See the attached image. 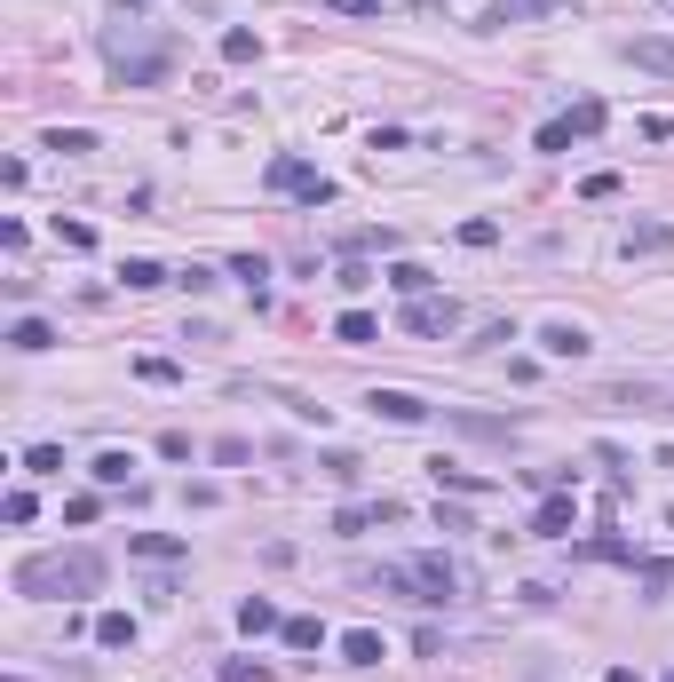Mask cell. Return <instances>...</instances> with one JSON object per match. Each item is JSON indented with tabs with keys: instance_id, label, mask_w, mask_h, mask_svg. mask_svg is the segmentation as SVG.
<instances>
[{
	"instance_id": "4fadbf2b",
	"label": "cell",
	"mask_w": 674,
	"mask_h": 682,
	"mask_svg": "<svg viewBox=\"0 0 674 682\" xmlns=\"http://www.w3.org/2000/svg\"><path fill=\"white\" fill-rule=\"evenodd\" d=\"M8 349H24V357L56 349V334H48V318H16V326H8Z\"/></svg>"
},
{
	"instance_id": "9c48e42d",
	"label": "cell",
	"mask_w": 674,
	"mask_h": 682,
	"mask_svg": "<svg viewBox=\"0 0 674 682\" xmlns=\"http://www.w3.org/2000/svg\"><path fill=\"white\" fill-rule=\"evenodd\" d=\"M540 349H548V357H587L595 341H587V326H571V318H548V326H540Z\"/></svg>"
},
{
	"instance_id": "2e32d148",
	"label": "cell",
	"mask_w": 674,
	"mask_h": 682,
	"mask_svg": "<svg viewBox=\"0 0 674 682\" xmlns=\"http://www.w3.org/2000/svg\"><path fill=\"white\" fill-rule=\"evenodd\" d=\"M429 476H437V492H492V476H476V468H452V460H429Z\"/></svg>"
},
{
	"instance_id": "8d00e7d4",
	"label": "cell",
	"mask_w": 674,
	"mask_h": 682,
	"mask_svg": "<svg viewBox=\"0 0 674 682\" xmlns=\"http://www.w3.org/2000/svg\"><path fill=\"white\" fill-rule=\"evenodd\" d=\"M334 16H381V0H326Z\"/></svg>"
},
{
	"instance_id": "d590c367",
	"label": "cell",
	"mask_w": 674,
	"mask_h": 682,
	"mask_svg": "<svg viewBox=\"0 0 674 682\" xmlns=\"http://www.w3.org/2000/svg\"><path fill=\"white\" fill-rule=\"evenodd\" d=\"M56 238H64L72 254H88V246H96V230H88V223H56Z\"/></svg>"
},
{
	"instance_id": "d6986e66",
	"label": "cell",
	"mask_w": 674,
	"mask_h": 682,
	"mask_svg": "<svg viewBox=\"0 0 674 682\" xmlns=\"http://www.w3.org/2000/svg\"><path fill=\"white\" fill-rule=\"evenodd\" d=\"M254 56H262V32L230 24V32H223V64H254Z\"/></svg>"
},
{
	"instance_id": "44dd1931",
	"label": "cell",
	"mask_w": 674,
	"mask_h": 682,
	"mask_svg": "<svg viewBox=\"0 0 674 682\" xmlns=\"http://www.w3.org/2000/svg\"><path fill=\"white\" fill-rule=\"evenodd\" d=\"M135 381H151V389H175V381H183V365H175V357H135Z\"/></svg>"
},
{
	"instance_id": "60d3db41",
	"label": "cell",
	"mask_w": 674,
	"mask_h": 682,
	"mask_svg": "<svg viewBox=\"0 0 674 682\" xmlns=\"http://www.w3.org/2000/svg\"><path fill=\"white\" fill-rule=\"evenodd\" d=\"M667 682H674V675H667Z\"/></svg>"
},
{
	"instance_id": "5b68a950",
	"label": "cell",
	"mask_w": 674,
	"mask_h": 682,
	"mask_svg": "<svg viewBox=\"0 0 674 682\" xmlns=\"http://www.w3.org/2000/svg\"><path fill=\"white\" fill-rule=\"evenodd\" d=\"M397 326H405V334H452V326H460V310H452V302H437V294H413Z\"/></svg>"
},
{
	"instance_id": "6da1fadb",
	"label": "cell",
	"mask_w": 674,
	"mask_h": 682,
	"mask_svg": "<svg viewBox=\"0 0 674 682\" xmlns=\"http://www.w3.org/2000/svg\"><path fill=\"white\" fill-rule=\"evenodd\" d=\"M104 556L96 548H64V556H24V564L8 571V587L16 595H32V603H80V595H104Z\"/></svg>"
},
{
	"instance_id": "ffe728a7",
	"label": "cell",
	"mask_w": 674,
	"mask_h": 682,
	"mask_svg": "<svg viewBox=\"0 0 674 682\" xmlns=\"http://www.w3.org/2000/svg\"><path fill=\"white\" fill-rule=\"evenodd\" d=\"M96 643H104V651H127V643H135V619H127V611H104V619H96Z\"/></svg>"
},
{
	"instance_id": "8992f818",
	"label": "cell",
	"mask_w": 674,
	"mask_h": 682,
	"mask_svg": "<svg viewBox=\"0 0 674 682\" xmlns=\"http://www.w3.org/2000/svg\"><path fill=\"white\" fill-rule=\"evenodd\" d=\"M365 405H373V413H381V421H397V429H421V421H429V405H421V397H413V389H373V397H365Z\"/></svg>"
},
{
	"instance_id": "e0dca14e",
	"label": "cell",
	"mask_w": 674,
	"mask_h": 682,
	"mask_svg": "<svg viewBox=\"0 0 674 682\" xmlns=\"http://www.w3.org/2000/svg\"><path fill=\"white\" fill-rule=\"evenodd\" d=\"M334 334L349 341V349H357V341H381V318H373V310H341V318H334Z\"/></svg>"
},
{
	"instance_id": "f1b7e54d",
	"label": "cell",
	"mask_w": 674,
	"mask_h": 682,
	"mask_svg": "<svg viewBox=\"0 0 674 682\" xmlns=\"http://www.w3.org/2000/svg\"><path fill=\"white\" fill-rule=\"evenodd\" d=\"M460 246H500V223H484V215H468V223H460Z\"/></svg>"
},
{
	"instance_id": "4dcf8cb0",
	"label": "cell",
	"mask_w": 674,
	"mask_h": 682,
	"mask_svg": "<svg viewBox=\"0 0 674 682\" xmlns=\"http://www.w3.org/2000/svg\"><path fill=\"white\" fill-rule=\"evenodd\" d=\"M587 556H603V564H635V548H627V540H611V532H603V540H587Z\"/></svg>"
},
{
	"instance_id": "83f0119b",
	"label": "cell",
	"mask_w": 674,
	"mask_h": 682,
	"mask_svg": "<svg viewBox=\"0 0 674 682\" xmlns=\"http://www.w3.org/2000/svg\"><path fill=\"white\" fill-rule=\"evenodd\" d=\"M595 127H603V104H595V96H579V104H571V135H595Z\"/></svg>"
},
{
	"instance_id": "7c38bea8",
	"label": "cell",
	"mask_w": 674,
	"mask_h": 682,
	"mask_svg": "<svg viewBox=\"0 0 674 682\" xmlns=\"http://www.w3.org/2000/svg\"><path fill=\"white\" fill-rule=\"evenodd\" d=\"M238 627H246V635H278L286 619H278V603H270V595H246V603H238Z\"/></svg>"
},
{
	"instance_id": "d6a6232c",
	"label": "cell",
	"mask_w": 674,
	"mask_h": 682,
	"mask_svg": "<svg viewBox=\"0 0 674 682\" xmlns=\"http://www.w3.org/2000/svg\"><path fill=\"white\" fill-rule=\"evenodd\" d=\"M223 682H270V667L262 659H223Z\"/></svg>"
},
{
	"instance_id": "ab89813d",
	"label": "cell",
	"mask_w": 674,
	"mask_h": 682,
	"mask_svg": "<svg viewBox=\"0 0 674 682\" xmlns=\"http://www.w3.org/2000/svg\"><path fill=\"white\" fill-rule=\"evenodd\" d=\"M667 524H674V508H667Z\"/></svg>"
},
{
	"instance_id": "74e56055",
	"label": "cell",
	"mask_w": 674,
	"mask_h": 682,
	"mask_svg": "<svg viewBox=\"0 0 674 682\" xmlns=\"http://www.w3.org/2000/svg\"><path fill=\"white\" fill-rule=\"evenodd\" d=\"M603 682H643V675H635V667H611V675H603Z\"/></svg>"
},
{
	"instance_id": "ba28073f",
	"label": "cell",
	"mask_w": 674,
	"mask_h": 682,
	"mask_svg": "<svg viewBox=\"0 0 674 682\" xmlns=\"http://www.w3.org/2000/svg\"><path fill=\"white\" fill-rule=\"evenodd\" d=\"M127 556H143V564H183L191 540H175V532H127Z\"/></svg>"
},
{
	"instance_id": "52a82bcc",
	"label": "cell",
	"mask_w": 674,
	"mask_h": 682,
	"mask_svg": "<svg viewBox=\"0 0 674 682\" xmlns=\"http://www.w3.org/2000/svg\"><path fill=\"white\" fill-rule=\"evenodd\" d=\"M413 571H421V587H429V603H452L468 579H460V564L452 556H413Z\"/></svg>"
},
{
	"instance_id": "f35d334b",
	"label": "cell",
	"mask_w": 674,
	"mask_h": 682,
	"mask_svg": "<svg viewBox=\"0 0 674 682\" xmlns=\"http://www.w3.org/2000/svg\"><path fill=\"white\" fill-rule=\"evenodd\" d=\"M659 8H674V0H659Z\"/></svg>"
},
{
	"instance_id": "1f68e13d",
	"label": "cell",
	"mask_w": 674,
	"mask_h": 682,
	"mask_svg": "<svg viewBox=\"0 0 674 682\" xmlns=\"http://www.w3.org/2000/svg\"><path fill=\"white\" fill-rule=\"evenodd\" d=\"M215 460H223V468H246V460H254V445H246V437H215Z\"/></svg>"
},
{
	"instance_id": "7a4b0ae2",
	"label": "cell",
	"mask_w": 674,
	"mask_h": 682,
	"mask_svg": "<svg viewBox=\"0 0 674 682\" xmlns=\"http://www.w3.org/2000/svg\"><path fill=\"white\" fill-rule=\"evenodd\" d=\"M262 183H270V191H294V199H310V207H326V199H334V183H326V175H318V167H302V159H294V151H278V159H270V175H262Z\"/></svg>"
},
{
	"instance_id": "d4e9b609",
	"label": "cell",
	"mask_w": 674,
	"mask_h": 682,
	"mask_svg": "<svg viewBox=\"0 0 674 682\" xmlns=\"http://www.w3.org/2000/svg\"><path fill=\"white\" fill-rule=\"evenodd\" d=\"M127 468H135V453H96V484H127Z\"/></svg>"
},
{
	"instance_id": "cb8c5ba5",
	"label": "cell",
	"mask_w": 674,
	"mask_h": 682,
	"mask_svg": "<svg viewBox=\"0 0 674 682\" xmlns=\"http://www.w3.org/2000/svg\"><path fill=\"white\" fill-rule=\"evenodd\" d=\"M452 429H468V437H508V429H516V421H484V413H445Z\"/></svg>"
},
{
	"instance_id": "603a6c76",
	"label": "cell",
	"mask_w": 674,
	"mask_h": 682,
	"mask_svg": "<svg viewBox=\"0 0 674 682\" xmlns=\"http://www.w3.org/2000/svg\"><path fill=\"white\" fill-rule=\"evenodd\" d=\"M389 286L413 302V294H429V270H421V262H397V270H389Z\"/></svg>"
},
{
	"instance_id": "4316f807",
	"label": "cell",
	"mask_w": 674,
	"mask_h": 682,
	"mask_svg": "<svg viewBox=\"0 0 674 682\" xmlns=\"http://www.w3.org/2000/svg\"><path fill=\"white\" fill-rule=\"evenodd\" d=\"M230 278H246V286H254V302H262V278H270V262H262V254H238V262H230Z\"/></svg>"
},
{
	"instance_id": "ac0fdd59",
	"label": "cell",
	"mask_w": 674,
	"mask_h": 682,
	"mask_svg": "<svg viewBox=\"0 0 674 682\" xmlns=\"http://www.w3.org/2000/svg\"><path fill=\"white\" fill-rule=\"evenodd\" d=\"M286 651H326V619H286Z\"/></svg>"
},
{
	"instance_id": "f546056e",
	"label": "cell",
	"mask_w": 674,
	"mask_h": 682,
	"mask_svg": "<svg viewBox=\"0 0 674 682\" xmlns=\"http://www.w3.org/2000/svg\"><path fill=\"white\" fill-rule=\"evenodd\" d=\"M0 516H8V524H32V516H40V508H32V492H24V484H16V492H8V500H0Z\"/></svg>"
},
{
	"instance_id": "3957f363",
	"label": "cell",
	"mask_w": 674,
	"mask_h": 682,
	"mask_svg": "<svg viewBox=\"0 0 674 682\" xmlns=\"http://www.w3.org/2000/svg\"><path fill=\"white\" fill-rule=\"evenodd\" d=\"M563 8H579V0H492V8L476 16V32H508V24H532V16H563Z\"/></svg>"
},
{
	"instance_id": "e575fe53",
	"label": "cell",
	"mask_w": 674,
	"mask_h": 682,
	"mask_svg": "<svg viewBox=\"0 0 674 682\" xmlns=\"http://www.w3.org/2000/svg\"><path fill=\"white\" fill-rule=\"evenodd\" d=\"M540 151H571V119H548L540 127Z\"/></svg>"
},
{
	"instance_id": "9a60e30c",
	"label": "cell",
	"mask_w": 674,
	"mask_h": 682,
	"mask_svg": "<svg viewBox=\"0 0 674 682\" xmlns=\"http://www.w3.org/2000/svg\"><path fill=\"white\" fill-rule=\"evenodd\" d=\"M627 254H674V223H635L627 230Z\"/></svg>"
},
{
	"instance_id": "5bb4252c",
	"label": "cell",
	"mask_w": 674,
	"mask_h": 682,
	"mask_svg": "<svg viewBox=\"0 0 674 682\" xmlns=\"http://www.w3.org/2000/svg\"><path fill=\"white\" fill-rule=\"evenodd\" d=\"M119 286H127V294H151V286H167V270H159L151 254H135V262H119Z\"/></svg>"
},
{
	"instance_id": "836d02e7",
	"label": "cell",
	"mask_w": 674,
	"mask_h": 682,
	"mask_svg": "<svg viewBox=\"0 0 674 682\" xmlns=\"http://www.w3.org/2000/svg\"><path fill=\"white\" fill-rule=\"evenodd\" d=\"M579 199H619V175H611V167H603V175H587V183H579Z\"/></svg>"
},
{
	"instance_id": "7402d4cb",
	"label": "cell",
	"mask_w": 674,
	"mask_h": 682,
	"mask_svg": "<svg viewBox=\"0 0 674 682\" xmlns=\"http://www.w3.org/2000/svg\"><path fill=\"white\" fill-rule=\"evenodd\" d=\"M48 151H64V159H88V151H96V135H88V127H56V135H48Z\"/></svg>"
},
{
	"instance_id": "8fae6325",
	"label": "cell",
	"mask_w": 674,
	"mask_h": 682,
	"mask_svg": "<svg viewBox=\"0 0 674 682\" xmlns=\"http://www.w3.org/2000/svg\"><path fill=\"white\" fill-rule=\"evenodd\" d=\"M381 659H389V651H381L373 627H349V635H341V667H381Z\"/></svg>"
},
{
	"instance_id": "277c9868",
	"label": "cell",
	"mask_w": 674,
	"mask_h": 682,
	"mask_svg": "<svg viewBox=\"0 0 674 682\" xmlns=\"http://www.w3.org/2000/svg\"><path fill=\"white\" fill-rule=\"evenodd\" d=\"M619 56H627L635 72H659V80H674V40H667V32H635V40H619Z\"/></svg>"
},
{
	"instance_id": "484cf974",
	"label": "cell",
	"mask_w": 674,
	"mask_h": 682,
	"mask_svg": "<svg viewBox=\"0 0 674 682\" xmlns=\"http://www.w3.org/2000/svg\"><path fill=\"white\" fill-rule=\"evenodd\" d=\"M56 468H64V445H32L24 453V476H56Z\"/></svg>"
},
{
	"instance_id": "30bf717a",
	"label": "cell",
	"mask_w": 674,
	"mask_h": 682,
	"mask_svg": "<svg viewBox=\"0 0 674 682\" xmlns=\"http://www.w3.org/2000/svg\"><path fill=\"white\" fill-rule=\"evenodd\" d=\"M571 516H579V508H571V492H548V508L532 516V532H540V540H571Z\"/></svg>"
}]
</instances>
